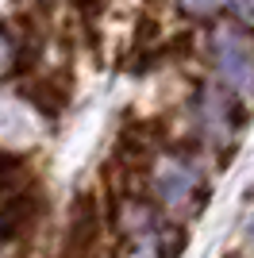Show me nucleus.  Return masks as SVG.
Here are the masks:
<instances>
[{"mask_svg": "<svg viewBox=\"0 0 254 258\" xmlns=\"http://www.w3.org/2000/svg\"><path fill=\"white\" fill-rule=\"evenodd\" d=\"M16 70H20V43L12 39L8 27H0V81L12 77Z\"/></svg>", "mask_w": 254, "mask_h": 258, "instance_id": "obj_4", "label": "nucleus"}, {"mask_svg": "<svg viewBox=\"0 0 254 258\" xmlns=\"http://www.w3.org/2000/svg\"><path fill=\"white\" fill-rule=\"evenodd\" d=\"M150 189L169 212H197V205L204 201L201 170L185 154H158L150 166Z\"/></svg>", "mask_w": 254, "mask_h": 258, "instance_id": "obj_2", "label": "nucleus"}, {"mask_svg": "<svg viewBox=\"0 0 254 258\" xmlns=\"http://www.w3.org/2000/svg\"><path fill=\"white\" fill-rule=\"evenodd\" d=\"M235 93L223 85H204L201 97H197V123H201L204 139L212 147H227L235 139V127H239V116H235Z\"/></svg>", "mask_w": 254, "mask_h": 258, "instance_id": "obj_3", "label": "nucleus"}, {"mask_svg": "<svg viewBox=\"0 0 254 258\" xmlns=\"http://www.w3.org/2000/svg\"><path fill=\"white\" fill-rule=\"evenodd\" d=\"M177 4H181V12H185V16H212L223 0H177Z\"/></svg>", "mask_w": 254, "mask_h": 258, "instance_id": "obj_5", "label": "nucleus"}, {"mask_svg": "<svg viewBox=\"0 0 254 258\" xmlns=\"http://www.w3.org/2000/svg\"><path fill=\"white\" fill-rule=\"evenodd\" d=\"M246 235H250V247H254V224H250V231H246Z\"/></svg>", "mask_w": 254, "mask_h": 258, "instance_id": "obj_6", "label": "nucleus"}, {"mask_svg": "<svg viewBox=\"0 0 254 258\" xmlns=\"http://www.w3.org/2000/svg\"><path fill=\"white\" fill-rule=\"evenodd\" d=\"M212 66L223 89L239 100H254V31L239 20H220L208 31Z\"/></svg>", "mask_w": 254, "mask_h": 258, "instance_id": "obj_1", "label": "nucleus"}]
</instances>
